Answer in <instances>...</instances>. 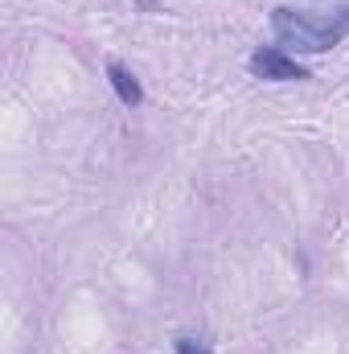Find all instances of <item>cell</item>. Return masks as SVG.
<instances>
[{"instance_id":"cell-3","label":"cell","mask_w":349,"mask_h":354,"mask_svg":"<svg viewBox=\"0 0 349 354\" xmlns=\"http://www.w3.org/2000/svg\"><path fill=\"white\" fill-rule=\"evenodd\" d=\"M107 83H111L115 95H119V103H123V107H140V103H144V87H140V79H136L128 66L111 62V66H107Z\"/></svg>"},{"instance_id":"cell-1","label":"cell","mask_w":349,"mask_h":354,"mask_svg":"<svg viewBox=\"0 0 349 354\" xmlns=\"http://www.w3.org/2000/svg\"><path fill=\"white\" fill-rule=\"evenodd\" d=\"M271 33H275L279 46H288L296 54H325L349 33V4H341L329 17L279 4V8H271Z\"/></svg>"},{"instance_id":"cell-2","label":"cell","mask_w":349,"mask_h":354,"mask_svg":"<svg viewBox=\"0 0 349 354\" xmlns=\"http://www.w3.org/2000/svg\"><path fill=\"white\" fill-rule=\"evenodd\" d=\"M251 75L267 79V83H304L308 79V71L296 58H288L283 50H255L251 54Z\"/></svg>"},{"instance_id":"cell-4","label":"cell","mask_w":349,"mask_h":354,"mask_svg":"<svg viewBox=\"0 0 349 354\" xmlns=\"http://www.w3.org/2000/svg\"><path fill=\"white\" fill-rule=\"evenodd\" d=\"M173 351L177 354H214V346L206 338H193V334H177L173 338Z\"/></svg>"}]
</instances>
